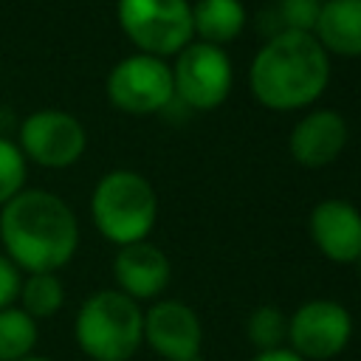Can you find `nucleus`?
<instances>
[{"mask_svg": "<svg viewBox=\"0 0 361 361\" xmlns=\"http://www.w3.org/2000/svg\"><path fill=\"white\" fill-rule=\"evenodd\" d=\"M23 310L31 319H48L54 316L65 302V288L56 279V274H31L20 285Z\"/></svg>", "mask_w": 361, "mask_h": 361, "instance_id": "17", "label": "nucleus"}, {"mask_svg": "<svg viewBox=\"0 0 361 361\" xmlns=\"http://www.w3.org/2000/svg\"><path fill=\"white\" fill-rule=\"evenodd\" d=\"M0 243L17 268L54 274L76 254L79 226L62 197L45 189H28L0 209Z\"/></svg>", "mask_w": 361, "mask_h": 361, "instance_id": "1", "label": "nucleus"}, {"mask_svg": "<svg viewBox=\"0 0 361 361\" xmlns=\"http://www.w3.org/2000/svg\"><path fill=\"white\" fill-rule=\"evenodd\" d=\"M20 285H23L20 268L6 254H0V310L11 307V302L20 296Z\"/></svg>", "mask_w": 361, "mask_h": 361, "instance_id": "21", "label": "nucleus"}, {"mask_svg": "<svg viewBox=\"0 0 361 361\" xmlns=\"http://www.w3.org/2000/svg\"><path fill=\"white\" fill-rule=\"evenodd\" d=\"M144 338L166 361H197L203 330L189 305L164 299L144 313Z\"/></svg>", "mask_w": 361, "mask_h": 361, "instance_id": "10", "label": "nucleus"}, {"mask_svg": "<svg viewBox=\"0 0 361 361\" xmlns=\"http://www.w3.org/2000/svg\"><path fill=\"white\" fill-rule=\"evenodd\" d=\"M23 361H51V358H45V355H25Z\"/></svg>", "mask_w": 361, "mask_h": 361, "instance_id": "23", "label": "nucleus"}, {"mask_svg": "<svg viewBox=\"0 0 361 361\" xmlns=\"http://www.w3.org/2000/svg\"><path fill=\"white\" fill-rule=\"evenodd\" d=\"M353 336V319L333 299H310L288 319V338L299 358H333Z\"/></svg>", "mask_w": 361, "mask_h": 361, "instance_id": "9", "label": "nucleus"}, {"mask_svg": "<svg viewBox=\"0 0 361 361\" xmlns=\"http://www.w3.org/2000/svg\"><path fill=\"white\" fill-rule=\"evenodd\" d=\"M113 274H116L121 293L138 302V299L158 296L169 285L172 268H169L166 254L158 245L141 240V243H130L118 248L113 259Z\"/></svg>", "mask_w": 361, "mask_h": 361, "instance_id": "13", "label": "nucleus"}, {"mask_svg": "<svg viewBox=\"0 0 361 361\" xmlns=\"http://www.w3.org/2000/svg\"><path fill=\"white\" fill-rule=\"evenodd\" d=\"M85 147V127L65 110H37L20 124V152L39 166H71L82 158Z\"/></svg>", "mask_w": 361, "mask_h": 361, "instance_id": "8", "label": "nucleus"}, {"mask_svg": "<svg viewBox=\"0 0 361 361\" xmlns=\"http://www.w3.org/2000/svg\"><path fill=\"white\" fill-rule=\"evenodd\" d=\"M231 82H234V71L228 54L200 39L189 42L172 65L175 99H180L192 110L220 107L231 93Z\"/></svg>", "mask_w": 361, "mask_h": 361, "instance_id": "6", "label": "nucleus"}, {"mask_svg": "<svg viewBox=\"0 0 361 361\" xmlns=\"http://www.w3.org/2000/svg\"><path fill=\"white\" fill-rule=\"evenodd\" d=\"M313 37L327 54L361 56V0H322Z\"/></svg>", "mask_w": 361, "mask_h": 361, "instance_id": "14", "label": "nucleus"}, {"mask_svg": "<svg viewBox=\"0 0 361 361\" xmlns=\"http://www.w3.org/2000/svg\"><path fill=\"white\" fill-rule=\"evenodd\" d=\"M322 0H279V31H299V34H313L316 20H319Z\"/></svg>", "mask_w": 361, "mask_h": 361, "instance_id": "20", "label": "nucleus"}, {"mask_svg": "<svg viewBox=\"0 0 361 361\" xmlns=\"http://www.w3.org/2000/svg\"><path fill=\"white\" fill-rule=\"evenodd\" d=\"M25 183V155L11 141L0 138V209L23 192Z\"/></svg>", "mask_w": 361, "mask_h": 361, "instance_id": "19", "label": "nucleus"}, {"mask_svg": "<svg viewBox=\"0 0 361 361\" xmlns=\"http://www.w3.org/2000/svg\"><path fill=\"white\" fill-rule=\"evenodd\" d=\"M37 344V322L23 307L0 310V361H23Z\"/></svg>", "mask_w": 361, "mask_h": 361, "instance_id": "16", "label": "nucleus"}, {"mask_svg": "<svg viewBox=\"0 0 361 361\" xmlns=\"http://www.w3.org/2000/svg\"><path fill=\"white\" fill-rule=\"evenodd\" d=\"M251 90L268 110H302L313 104L330 82V56L313 34L276 31L254 56Z\"/></svg>", "mask_w": 361, "mask_h": 361, "instance_id": "2", "label": "nucleus"}, {"mask_svg": "<svg viewBox=\"0 0 361 361\" xmlns=\"http://www.w3.org/2000/svg\"><path fill=\"white\" fill-rule=\"evenodd\" d=\"M358 271H361V257H358Z\"/></svg>", "mask_w": 361, "mask_h": 361, "instance_id": "24", "label": "nucleus"}, {"mask_svg": "<svg viewBox=\"0 0 361 361\" xmlns=\"http://www.w3.org/2000/svg\"><path fill=\"white\" fill-rule=\"evenodd\" d=\"M245 28V6L240 0H197L192 6V31L200 42L226 45Z\"/></svg>", "mask_w": 361, "mask_h": 361, "instance_id": "15", "label": "nucleus"}, {"mask_svg": "<svg viewBox=\"0 0 361 361\" xmlns=\"http://www.w3.org/2000/svg\"><path fill=\"white\" fill-rule=\"evenodd\" d=\"M90 214L102 237L116 245L141 243L158 220V197L152 183L133 169L107 172L90 197Z\"/></svg>", "mask_w": 361, "mask_h": 361, "instance_id": "3", "label": "nucleus"}, {"mask_svg": "<svg viewBox=\"0 0 361 361\" xmlns=\"http://www.w3.org/2000/svg\"><path fill=\"white\" fill-rule=\"evenodd\" d=\"M254 361H305V358H299L293 350H265V353H257L254 355Z\"/></svg>", "mask_w": 361, "mask_h": 361, "instance_id": "22", "label": "nucleus"}, {"mask_svg": "<svg viewBox=\"0 0 361 361\" xmlns=\"http://www.w3.org/2000/svg\"><path fill=\"white\" fill-rule=\"evenodd\" d=\"M310 237L333 262H358L361 257V212L341 197H327L310 212Z\"/></svg>", "mask_w": 361, "mask_h": 361, "instance_id": "11", "label": "nucleus"}, {"mask_svg": "<svg viewBox=\"0 0 361 361\" xmlns=\"http://www.w3.org/2000/svg\"><path fill=\"white\" fill-rule=\"evenodd\" d=\"M107 96L118 110L133 116L166 110L175 99L172 68L149 54L124 56L107 76Z\"/></svg>", "mask_w": 361, "mask_h": 361, "instance_id": "7", "label": "nucleus"}, {"mask_svg": "<svg viewBox=\"0 0 361 361\" xmlns=\"http://www.w3.org/2000/svg\"><path fill=\"white\" fill-rule=\"evenodd\" d=\"M245 333L251 338V344L265 353V350H279L282 341L288 338V319L279 307L274 305H259L248 322H245Z\"/></svg>", "mask_w": 361, "mask_h": 361, "instance_id": "18", "label": "nucleus"}, {"mask_svg": "<svg viewBox=\"0 0 361 361\" xmlns=\"http://www.w3.org/2000/svg\"><path fill=\"white\" fill-rule=\"evenodd\" d=\"M347 121L336 110H313L296 121L288 138V149L296 164L319 169L333 164L347 144Z\"/></svg>", "mask_w": 361, "mask_h": 361, "instance_id": "12", "label": "nucleus"}, {"mask_svg": "<svg viewBox=\"0 0 361 361\" xmlns=\"http://www.w3.org/2000/svg\"><path fill=\"white\" fill-rule=\"evenodd\" d=\"M116 14L130 42L149 56L180 54L195 37L189 0H118Z\"/></svg>", "mask_w": 361, "mask_h": 361, "instance_id": "5", "label": "nucleus"}, {"mask_svg": "<svg viewBox=\"0 0 361 361\" xmlns=\"http://www.w3.org/2000/svg\"><path fill=\"white\" fill-rule=\"evenodd\" d=\"M76 341L93 361H127L144 341V313L121 290H99L76 313Z\"/></svg>", "mask_w": 361, "mask_h": 361, "instance_id": "4", "label": "nucleus"}]
</instances>
